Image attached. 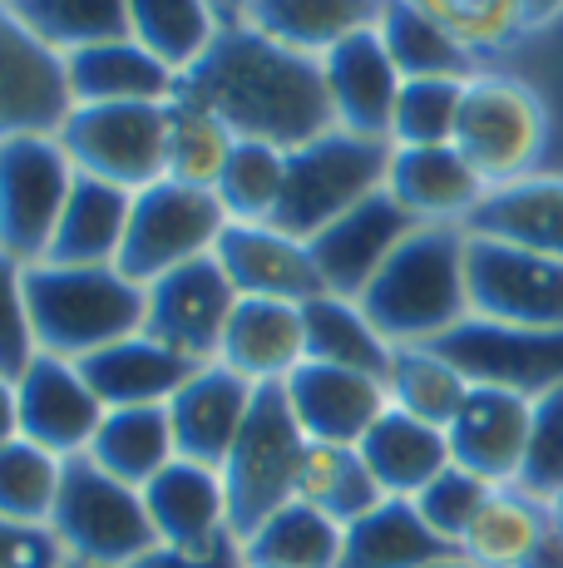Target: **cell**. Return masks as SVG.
I'll use <instances>...</instances> for the list:
<instances>
[{"mask_svg":"<svg viewBox=\"0 0 563 568\" xmlns=\"http://www.w3.org/2000/svg\"><path fill=\"white\" fill-rule=\"evenodd\" d=\"M178 100L218 114L237 139L301 149L337 129L321 60L297 54L247 26H223L198 64L178 80Z\"/></svg>","mask_w":563,"mask_h":568,"instance_id":"obj_1","label":"cell"},{"mask_svg":"<svg viewBox=\"0 0 563 568\" xmlns=\"http://www.w3.org/2000/svg\"><path fill=\"white\" fill-rule=\"evenodd\" d=\"M144 505H149V519H154L164 549L208 554L233 534L227 529L223 469L173 460L168 469H158V475L144 485Z\"/></svg>","mask_w":563,"mask_h":568,"instance_id":"obj_22","label":"cell"},{"mask_svg":"<svg viewBox=\"0 0 563 568\" xmlns=\"http://www.w3.org/2000/svg\"><path fill=\"white\" fill-rule=\"evenodd\" d=\"M60 475H64L60 455L30 445L25 435L0 445V519L45 524L50 529V515H55V499H60Z\"/></svg>","mask_w":563,"mask_h":568,"instance_id":"obj_43","label":"cell"},{"mask_svg":"<svg viewBox=\"0 0 563 568\" xmlns=\"http://www.w3.org/2000/svg\"><path fill=\"white\" fill-rule=\"evenodd\" d=\"M549 529V505L534 495H524L519 485H500L484 509L474 515V524L464 529L460 554L484 568H524V559L534 554V544Z\"/></svg>","mask_w":563,"mask_h":568,"instance_id":"obj_37","label":"cell"},{"mask_svg":"<svg viewBox=\"0 0 563 568\" xmlns=\"http://www.w3.org/2000/svg\"><path fill=\"white\" fill-rule=\"evenodd\" d=\"M549 515H554V524H559V529H563V489H559V495H554V499H549Z\"/></svg>","mask_w":563,"mask_h":568,"instance_id":"obj_57","label":"cell"},{"mask_svg":"<svg viewBox=\"0 0 563 568\" xmlns=\"http://www.w3.org/2000/svg\"><path fill=\"white\" fill-rule=\"evenodd\" d=\"M386 189L420 227H464L480 199L490 193V183L464 163L454 144H436V149H396Z\"/></svg>","mask_w":563,"mask_h":568,"instance_id":"obj_23","label":"cell"},{"mask_svg":"<svg viewBox=\"0 0 563 568\" xmlns=\"http://www.w3.org/2000/svg\"><path fill=\"white\" fill-rule=\"evenodd\" d=\"M460 554L450 539H440L410 499H381L371 515L346 524L337 568H426Z\"/></svg>","mask_w":563,"mask_h":568,"instance_id":"obj_31","label":"cell"},{"mask_svg":"<svg viewBox=\"0 0 563 568\" xmlns=\"http://www.w3.org/2000/svg\"><path fill=\"white\" fill-rule=\"evenodd\" d=\"M391 159H396L391 139H361V134H346V129H327L321 139L291 149L273 227L311 243L321 227H331L361 199L386 189Z\"/></svg>","mask_w":563,"mask_h":568,"instance_id":"obj_4","label":"cell"},{"mask_svg":"<svg viewBox=\"0 0 563 568\" xmlns=\"http://www.w3.org/2000/svg\"><path fill=\"white\" fill-rule=\"evenodd\" d=\"M376 20H381V0H243L237 10V26L311 60L371 30Z\"/></svg>","mask_w":563,"mask_h":568,"instance_id":"obj_28","label":"cell"},{"mask_svg":"<svg viewBox=\"0 0 563 568\" xmlns=\"http://www.w3.org/2000/svg\"><path fill=\"white\" fill-rule=\"evenodd\" d=\"M282 183H287V149L237 139L213 193H218L227 223H273L282 203Z\"/></svg>","mask_w":563,"mask_h":568,"instance_id":"obj_42","label":"cell"},{"mask_svg":"<svg viewBox=\"0 0 563 568\" xmlns=\"http://www.w3.org/2000/svg\"><path fill=\"white\" fill-rule=\"evenodd\" d=\"M301 326H307V362L366 371V376L386 381L396 346L371 326V316L361 312V302L337 297V292H321V297L301 302Z\"/></svg>","mask_w":563,"mask_h":568,"instance_id":"obj_34","label":"cell"},{"mask_svg":"<svg viewBox=\"0 0 563 568\" xmlns=\"http://www.w3.org/2000/svg\"><path fill=\"white\" fill-rule=\"evenodd\" d=\"M524 568H563V529L554 524V515H549L544 539L534 544V554H529V559H524Z\"/></svg>","mask_w":563,"mask_h":568,"instance_id":"obj_52","label":"cell"},{"mask_svg":"<svg viewBox=\"0 0 563 568\" xmlns=\"http://www.w3.org/2000/svg\"><path fill=\"white\" fill-rule=\"evenodd\" d=\"M361 460L386 489V499H416L440 469H450V440L440 425H426L406 410H386L371 430L361 435Z\"/></svg>","mask_w":563,"mask_h":568,"instance_id":"obj_30","label":"cell"},{"mask_svg":"<svg viewBox=\"0 0 563 568\" xmlns=\"http://www.w3.org/2000/svg\"><path fill=\"white\" fill-rule=\"evenodd\" d=\"M218 30L223 16L213 0H129V36L178 70V80L208 54Z\"/></svg>","mask_w":563,"mask_h":568,"instance_id":"obj_38","label":"cell"},{"mask_svg":"<svg viewBox=\"0 0 563 568\" xmlns=\"http://www.w3.org/2000/svg\"><path fill=\"white\" fill-rule=\"evenodd\" d=\"M524 495L534 499H554L563 489V386L534 400V425H529V450L524 469L514 479Z\"/></svg>","mask_w":563,"mask_h":568,"instance_id":"obj_48","label":"cell"},{"mask_svg":"<svg viewBox=\"0 0 563 568\" xmlns=\"http://www.w3.org/2000/svg\"><path fill=\"white\" fill-rule=\"evenodd\" d=\"M129 213H134V193L80 173L70 189V203L60 213L55 237H50L45 262H60V267H119Z\"/></svg>","mask_w":563,"mask_h":568,"instance_id":"obj_29","label":"cell"},{"mask_svg":"<svg viewBox=\"0 0 563 568\" xmlns=\"http://www.w3.org/2000/svg\"><path fill=\"white\" fill-rule=\"evenodd\" d=\"M307 450L297 415L287 406L282 386H257L253 415H247L243 435H237L233 455L223 465V489H227V529L237 539L273 519L282 505L297 499V465Z\"/></svg>","mask_w":563,"mask_h":568,"instance_id":"obj_7","label":"cell"},{"mask_svg":"<svg viewBox=\"0 0 563 568\" xmlns=\"http://www.w3.org/2000/svg\"><path fill=\"white\" fill-rule=\"evenodd\" d=\"M55 139L74 173L144 193L164 183L168 104H74Z\"/></svg>","mask_w":563,"mask_h":568,"instance_id":"obj_8","label":"cell"},{"mask_svg":"<svg viewBox=\"0 0 563 568\" xmlns=\"http://www.w3.org/2000/svg\"><path fill=\"white\" fill-rule=\"evenodd\" d=\"M213 6H218L223 26H237V10H243V0H213Z\"/></svg>","mask_w":563,"mask_h":568,"instance_id":"obj_55","label":"cell"},{"mask_svg":"<svg viewBox=\"0 0 563 568\" xmlns=\"http://www.w3.org/2000/svg\"><path fill=\"white\" fill-rule=\"evenodd\" d=\"M529 425H534V400L500 386H470L464 406L446 425L450 460L490 485H514L524 469Z\"/></svg>","mask_w":563,"mask_h":568,"instance_id":"obj_17","label":"cell"},{"mask_svg":"<svg viewBox=\"0 0 563 568\" xmlns=\"http://www.w3.org/2000/svg\"><path fill=\"white\" fill-rule=\"evenodd\" d=\"M74 104H173L178 100V70H168L154 50L134 36L100 40L64 54Z\"/></svg>","mask_w":563,"mask_h":568,"instance_id":"obj_24","label":"cell"},{"mask_svg":"<svg viewBox=\"0 0 563 568\" xmlns=\"http://www.w3.org/2000/svg\"><path fill=\"white\" fill-rule=\"evenodd\" d=\"M426 568H484V564L464 559V554H450V559H440V564H426Z\"/></svg>","mask_w":563,"mask_h":568,"instance_id":"obj_56","label":"cell"},{"mask_svg":"<svg viewBox=\"0 0 563 568\" xmlns=\"http://www.w3.org/2000/svg\"><path fill=\"white\" fill-rule=\"evenodd\" d=\"M237 149V134L218 114L173 100L168 104V149H164V179L188 183V189H218L227 159Z\"/></svg>","mask_w":563,"mask_h":568,"instance_id":"obj_40","label":"cell"},{"mask_svg":"<svg viewBox=\"0 0 563 568\" xmlns=\"http://www.w3.org/2000/svg\"><path fill=\"white\" fill-rule=\"evenodd\" d=\"M6 6L60 54L129 36V0H6Z\"/></svg>","mask_w":563,"mask_h":568,"instance_id":"obj_41","label":"cell"},{"mask_svg":"<svg viewBox=\"0 0 563 568\" xmlns=\"http://www.w3.org/2000/svg\"><path fill=\"white\" fill-rule=\"evenodd\" d=\"M90 455L100 469H110L114 479L144 489L158 469H168L178 460L173 445V420L168 406H124V410H104L100 430L90 440Z\"/></svg>","mask_w":563,"mask_h":568,"instance_id":"obj_33","label":"cell"},{"mask_svg":"<svg viewBox=\"0 0 563 568\" xmlns=\"http://www.w3.org/2000/svg\"><path fill=\"white\" fill-rule=\"evenodd\" d=\"M500 70L519 74L524 84H534L539 100L549 109V154H544V169L549 173H563V20L539 36H524L509 54H500Z\"/></svg>","mask_w":563,"mask_h":568,"instance_id":"obj_45","label":"cell"},{"mask_svg":"<svg viewBox=\"0 0 563 568\" xmlns=\"http://www.w3.org/2000/svg\"><path fill=\"white\" fill-rule=\"evenodd\" d=\"M464 371L470 386H500L539 400L563 386V332L539 326H504L484 316H464L454 332L430 342Z\"/></svg>","mask_w":563,"mask_h":568,"instance_id":"obj_12","label":"cell"},{"mask_svg":"<svg viewBox=\"0 0 563 568\" xmlns=\"http://www.w3.org/2000/svg\"><path fill=\"white\" fill-rule=\"evenodd\" d=\"M213 257L237 287V297H273L301 307V302L327 292L307 243L273 223H227Z\"/></svg>","mask_w":563,"mask_h":568,"instance_id":"obj_20","label":"cell"},{"mask_svg":"<svg viewBox=\"0 0 563 568\" xmlns=\"http://www.w3.org/2000/svg\"><path fill=\"white\" fill-rule=\"evenodd\" d=\"M64 549L45 524H10L0 519V568H60Z\"/></svg>","mask_w":563,"mask_h":568,"instance_id":"obj_50","label":"cell"},{"mask_svg":"<svg viewBox=\"0 0 563 568\" xmlns=\"http://www.w3.org/2000/svg\"><path fill=\"white\" fill-rule=\"evenodd\" d=\"M464 243V227H416L356 297L391 346H430L470 316Z\"/></svg>","mask_w":563,"mask_h":568,"instance_id":"obj_2","label":"cell"},{"mask_svg":"<svg viewBox=\"0 0 563 568\" xmlns=\"http://www.w3.org/2000/svg\"><path fill=\"white\" fill-rule=\"evenodd\" d=\"M464 282H470V316L563 332V257L509 247L494 237H470L464 243Z\"/></svg>","mask_w":563,"mask_h":568,"instance_id":"obj_11","label":"cell"},{"mask_svg":"<svg viewBox=\"0 0 563 568\" xmlns=\"http://www.w3.org/2000/svg\"><path fill=\"white\" fill-rule=\"evenodd\" d=\"M454 149L490 189L539 173L549 154V109L539 100V90L519 74L500 70V64H484L464 84Z\"/></svg>","mask_w":563,"mask_h":568,"instance_id":"obj_5","label":"cell"},{"mask_svg":"<svg viewBox=\"0 0 563 568\" xmlns=\"http://www.w3.org/2000/svg\"><path fill=\"white\" fill-rule=\"evenodd\" d=\"M430 20L450 30L464 50H474L484 64H494L524 40V10L519 0H410Z\"/></svg>","mask_w":563,"mask_h":568,"instance_id":"obj_44","label":"cell"},{"mask_svg":"<svg viewBox=\"0 0 563 568\" xmlns=\"http://www.w3.org/2000/svg\"><path fill=\"white\" fill-rule=\"evenodd\" d=\"M519 10H524V36H539L563 20V0H519Z\"/></svg>","mask_w":563,"mask_h":568,"instance_id":"obj_53","label":"cell"},{"mask_svg":"<svg viewBox=\"0 0 563 568\" xmlns=\"http://www.w3.org/2000/svg\"><path fill=\"white\" fill-rule=\"evenodd\" d=\"M253 400H257V386L247 376H237V371H227L223 362H208L193 371L188 386L168 400L178 460L223 469L237 435H243L247 415H253Z\"/></svg>","mask_w":563,"mask_h":568,"instance_id":"obj_19","label":"cell"},{"mask_svg":"<svg viewBox=\"0 0 563 568\" xmlns=\"http://www.w3.org/2000/svg\"><path fill=\"white\" fill-rule=\"evenodd\" d=\"M282 390H287V406L297 415L301 435L321 445H361V435L391 410L386 381L346 366L301 362L282 381Z\"/></svg>","mask_w":563,"mask_h":568,"instance_id":"obj_18","label":"cell"},{"mask_svg":"<svg viewBox=\"0 0 563 568\" xmlns=\"http://www.w3.org/2000/svg\"><path fill=\"white\" fill-rule=\"evenodd\" d=\"M20 440V400H16V381L0 376V445Z\"/></svg>","mask_w":563,"mask_h":568,"instance_id":"obj_54","label":"cell"},{"mask_svg":"<svg viewBox=\"0 0 563 568\" xmlns=\"http://www.w3.org/2000/svg\"><path fill=\"white\" fill-rule=\"evenodd\" d=\"M346 529L337 519H327L321 509L282 505L273 519H263L243 539V564L247 568H337Z\"/></svg>","mask_w":563,"mask_h":568,"instance_id":"obj_36","label":"cell"},{"mask_svg":"<svg viewBox=\"0 0 563 568\" xmlns=\"http://www.w3.org/2000/svg\"><path fill=\"white\" fill-rule=\"evenodd\" d=\"M297 499L311 509H321L327 519H337L341 529L356 524L361 515H371L386 499V489L376 485V475L366 469L356 445H321L307 440L297 465Z\"/></svg>","mask_w":563,"mask_h":568,"instance_id":"obj_35","label":"cell"},{"mask_svg":"<svg viewBox=\"0 0 563 568\" xmlns=\"http://www.w3.org/2000/svg\"><path fill=\"white\" fill-rule=\"evenodd\" d=\"M25 307L40 352L84 362V356L144 332L149 292L119 267L35 262V267H25Z\"/></svg>","mask_w":563,"mask_h":568,"instance_id":"obj_3","label":"cell"},{"mask_svg":"<svg viewBox=\"0 0 563 568\" xmlns=\"http://www.w3.org/2000/svg\"><path fill=\"white\" fill-rule=\"evenodd\" d=\"M149 312H144V336L164 342L168 352L188 356V362L208 366L223 352V332L233 322L237 287L227 282L218 257H193L183 267L164 272L149 282Z\"/></svg>","mask_w":563,"mask_h":568,"instance_id":"obj_13","label":"cell"},{"mask_svg":"<svg viewBox=\"0 0 563 568\" xmlns=\"http://www.w3.org/2000/svg\"><path fill=\"white\" fill-rule=\"evenodd\" d=\"M74 163L55 134H25L0 144V253L20 267H35L50 253V237L74 189Z\"/></svg>","mask_w":563,"mask_h":568,"instance_id":"obj_9","label":"cell"},{"mask_svg":"<svg viewBox=\"0 0 563 568\" xmlns=\"http://www.w3.org/2000/svg\"><path fill=\"white\" fill-rule=\"evenodd\" d=\"M494 489H500V485H490V479H480V475H470V469L450 465V469H440V475L430 479L416 499H410V505L420 509V519H426L440 539H450L454 549H460L464 529L474 524V515L484 509V499H490Z\"/></svg>","mask_w":563,"mask_h":568,"instance_id":"obj_47","label":"cell"},{"mask_svg":"<svg viewBox=\"0 0 563 568\" xmlns=\"http://www.w3.org/2000/svg\"><path fill=\"white\" fill-rule=\"evenodd\" d=\"M60 568H100V564H80V559H64Z\"/></svg>","mask_w":563,"mask_h":568,"instance_id":"obj_58","label":"cell"},{"mask_svg":"<svg viewBox=\"0 0 563 568\" xmlns=\"http://www.w3.org/2000/svg\"><path fill=\"white\" fill-rule=\"evenodd\" d=\"M80 371L94 396L104 400V410H124V406H168V400L188 386L198 362L168 352L154 336L134 332V336H124V342L104 346V352L84 356Z\"/></svg>","mask_w":563,"mask_h":568,"instance_id":"obj_26","label":"cell"},{"mask_svg":"<svg viewBox=\"0 0 563 568\" xmlns=\"http://www.w3.org/2000/svg\"><path fill=\"white\" fill-rule=\"evenodd\" d=\"M470 237H494L509 247L563 257V173H529V179L500 183L480 199V207L464 223Z\"/></svg>","mask_w":563,"mask_h":568,"instance_id":"obj_27","label":"cell"},{"mask_svg":"<svg viewBox=\"0 0 563 568\" xmlns=\"http://www.w3.org/2000/svg\"><path fill=\"white\" fill-rule=\"evenodd\" d=\"M386 396H391L396 410L446 430L454 410L464 406V396H470V381L436 346H396L391 371H386Z\"/></svg>","mask_w":563,"mask_h":568,"instance_id":"obj_39","label":"cell"},{"mask_svg":"<svg viewBox=\"0 0 563 568\" xmlns=\"http://www.w3.org/2000/svg\"><path fill=\"white\" fill-rule=\"evenodd\" d=\"M129 568H247V564H243V539L227 534L218 549H208V554H183V549H164L158 544L154 554H144V559Z\"/></svg>","mask_w":563,"mask_h":568,"instance_id":"obj_51","label":"cell"},{"mask_svg":"<svg viewBox=\"0 0 563 568\" xmlns=\"http://www.w3.org/2000/svg\"><path fill=\"white\" fill-rule=\"evenodd\" d=\"M16 400H20V435L40 450L74 460L90 450L94 430L104 420V400L90 390L80 362L40 352L25 366V376L16 381Z\"/></svg>","mask_w":563,"mask_h":568,"instance_id":"obj_15","label":"cell"},{"mask_svg":"<svg viewBox=\"0 0 563 568\" xmlns=\"http://www.w3.org/2000/svg\"><path fill=\"white\" fill-rule=\"evenodd\" d=\"M218 362L253 386H282L301 362H307V326H301L297 302L273 297H237L233 322L223 332Z\"/></svg>","mask_w":563,"mask_h":568,"instance_id":"obj_25","label":"cell"},{"mask_svg":"<svg viewBox=\"0 0 563 568\" xmlns=\"http://www.w3.org/2000/svg\"><path fill=\"white\" fill-rule=\"evenodd\" d=\"M64 54L50 50L16 10L0 0V144L25 134H60L70 119Z\"/></svg>","mask_w":563,"mask_h":568,"instance_id":"obj_14","label":"cell"},{"mask_svg":"<svg viewBox=\"0 0 563 568\" xmlns=\"http://www.w3.org/2000/svg\"><path fill=\"white\" fill-rule=\"evenodd\" d=\"M50 534L60 539L64 559L100 564V568H129L158 549V529L149 519L144 489L114 479L90 455L64 460Z\"/></svg>","mask_w":563,"mask_h":568,"instance_id":"obj_6","label":"cell"},{"mask_svg":"<svg viewBox=\"0 0 563 568\" xmlns=\"http://www.w3.org/2000/svg\"><path fill=\"white\" fill-rule=\"evenodd\" d=\"M416 227L420 223L391 199V189L361 199L351 213H341L337 223L321 227V233L307 243V253L321 272V287L356 302L366 287H371L376 272L386 267V257H391Z\"/></svg>","mask_w":563,"mask_h":568,"instance_id":"obj_16","label":"cell"},{"mask_svg":"<svg viewBox=\"0 0 563 568\" xmlns=\"http://www.w3.org/2000/svg\"><path fill=\"white\" fill-rule=\"evenodd\" d=\"M376 36L396 60L400 80H474L484 70L480 54L464 50L440 20H430L410 0H381Z\"/></svg>","mask_w":563,"mask_h":568,"instance_id":"obj_32","label":"cell"},{"mask_svg":"<svg viewBox=\"0 0 563 568\" xmlns=\"http://www.w3.org/2000/svg\"><path fill=\"white\" fill-rule=\"evenodd\" d=\"M321 74H327V100L337 114V129L361 139H391V119L400 100V70L386 54L381 36L361 30V36L341 40L331 54H321Z\"/></svg>","mask_w":563,"mask_h":568,"instance_id":"obj_21","label":"cell"},{"mask_svg":"<svg viewBox=\"0 0 563 568\" xmlns=\"http://www.w3.org/2000/svg\"><path fill=\"white\" fill-rule=\"evenodd\" d=\"M227 227V213L213 189H188V183H154V189L134 193V213H129L124 253L119 272L149 287L154 277L183 267L193 257H208L218 247Z\"/></svg>","mask_w":563,"mask_h":568,"instance_id":"obj_10","label":"cell"},{"mask_svg":"<svg viewBox=\"0 0 563 568\" xmlns=\"http://www.w3.org/2000/svg\"><path fill=\"white\" fill-rule=\"evenodd\" d=\"M470 80H406L391 119V144L396 149H436L454 144V124H460V100Z\"/></svg>","mask_w":563,"mask_h":568,"instance_id":"obj_46","label":"cell"},{"mask_svg":"<svg viewBox=\"0 0 563 568\" xmlns=\"http://www.w3.org/2000/svg\"><path fill=\"white\" fill-rule=\"evenodd\" d=\"M35 356H40V346H35V326H30V307H25V267L0 253V376L20 381Z\"/></svg>","mask_w":563,"mask_h":568,"instance_id":"obj_49","label":"cell"}]
</instances>
